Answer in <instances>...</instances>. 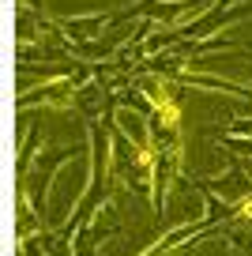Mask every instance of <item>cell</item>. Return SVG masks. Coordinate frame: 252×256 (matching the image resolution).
Wrapping results in <instances>:
<instances>
[{
    "instance_id": "cell-1",
    "label": "cell",
    "mask_w": 252,
    "mask_h": 256,
    "mask_svg": "<svg viewBox=\"0 0 252 256\" xmlns=\"http://www.w3.org/2000/svg\"><path fill=\"white\" fill-rule=\"evenodd\" d=\"M140 90H143V98H147V106L154 110V124L181 132V106H177V98H174V80L147 76V80L140 83Z\"/></svg>"
}]
</instances>
